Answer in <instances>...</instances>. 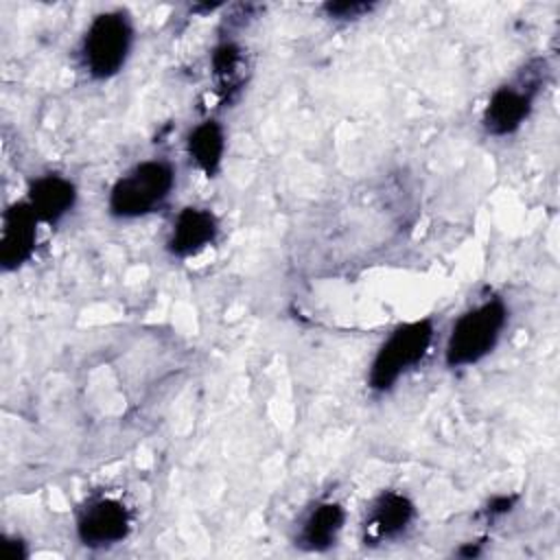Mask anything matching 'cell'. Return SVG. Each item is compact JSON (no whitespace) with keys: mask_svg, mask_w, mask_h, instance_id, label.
<instances>
[{"mask_svg":"<svg viewBox=\"0 0 560 560\" xmlns=\"http://www.w3.org/2000/svg\"><path fill=\"white\" fill-rule=\"evenodd\" d=\"M177 168L164 158H149L125 171L107 192V212L133 221L158 212L173 195Z\"/></svg>","mask_w":560,"mask_h":560,"instance_id":"obj_1","label":"cell"},{"mask_svg":"<svg viewBox=\"0 0 560 560\" xmlns=\"http://www.w3.org/2000/svg\"><path fill=\"white\" fill-rule=\"evenodd\" d=\"M510 319V308L501 295L466 308L451 326L444 343V365L448 370L470 368L483 361L499 346Z\"/></svg>","mask_w":560,"mask_h":560,"instance_id":"obj_2","label":"cell"},{"mask_svg":"<svg viewBox=\"0 0 560 560\" xmlns=\"http://www.w3.org/2000/svg\"><path fill=\"white\" fill-rule=\"evenodd\" d=\"M133 48V24L127 11L107 9L96 13L79 44V61L94 81L114 79L129 61Z\"/></svg>","mask_w":560,"mask_h":560,"instance_id":"obj_3","label":"cell"},{"mask_svg":"<svg viewBox=\"0 0 560 560\" xmlns=\"http://www.w3.org/2000/svg\"><path fill=\"white\" fill-rule=\"evenodd\" d=\"M435 339L431 317L398 324L376 348L368 370V387L374 394H387L396 383L424 361Z\"/></svg>","mask_w":560,"mask_h":560,"instance_id":"obj_4","label":"cell"},{"mask_svg":"<svg viewBox=\"0 0 560 560\" xmlns=\"http://www.w3.org/2000/svg\"><path fill=\"white\" fill-rule=\"evenodd\" d=\"M545 61L532 59L514 74V79L494 88L481 112V127L488 136L505 138L527 122L545 83Z\"/></svg>","mask_w":560,"mask_h":560,"instance_id":"obj_5","label":"cell"},{"mask_svg":"<svg viewBox=\"0 0 560 560\" xmlns=\"http://www.w3.org/2000/svg\"><path fill=\"white\" fill-rule=\"evenodd\" d=\"M133 516L127 503L114 494L88 497L74 516L77 540L94 551L112 549L129 538Z\"/></svg>","mask_w":560,"mask_h":560,"instance_id":"obj_6","label":"cell"},{"mask_svg":"<svg viewBox=\"0 0 560 560\" xmlns=\"http://www.w3.org/2000/svg\"><path fill=\"white\" fill-rule=\"evenodd\" d=\"M418 518L413 499L400 490H381L361 518V542L383 547L405 538Z\"/></svg>","mask_w":560,"mask_h":560,"instance_id":"obj_7","label":"cell"},{"mask_svg":"<svg viewBox=\"0 0 560 560\" xmlns=\"http://www.w3.org/2000/svg\"><path fill=\"white\" fill-rule=\"evenodd\" d=\"M39 219L26 199L13 201L2 212L0 228V267L4 273L22 269L37 249Z\"/></svg>","mask_w":560,"mask_h":560,"instance_id":"obj_8","label":"cell"},{"mask_svg":"<svg viewBox=\"0 0 560 560\" xmlns=\"http://www.w3.org/2000/svg\"><path fill=\"white\" fill-rule=\"evenodd\" d=\"M219 230V219L210 208L184 206L173 219L164 247L173 258L186 260L214 245Z\"/></svg>","mask_w":560,"mask_h":560,"instance_id":"obj_9","label":"cell"},{"mask_svg":"<svg viewBox=\"0 0 560 560\" xmlns=\"http://www.w3.org/2000/svg\"><path fill=\"white\" fill-rule=\"evenodd\" d=\"M346 527V508L335 499L315 501L300 516L293 545L306 553H324L339 542Z\"/></svg>","mask_w":560,"mask_h":560,"instance_id":"obj_10","label":"cell"},{"mask_svg":"<svg viewBox=\"0 0 560 560\" xmlns=\"http://www.w3.org/2000/svg\"><path fill=\"white\" fill-rule=\"evenodd\" d=\"M24 199L28 201L42 225L55 228L74 210L79 190L70 177L50 171L28 182Z\"/></svg>","mask_w":560,"mask_h":560,"instance_id":"obj_11","label":"cell"},{"mask_svg":"<svg viewBox=\"0 0 560 560\" xmlns=\"http://www.w3.org/2000/svg\"><path fill=\"white\" fill-rule=\"evenodd\" d=\"M184 149L197 171H201L208 179L217 177L223 168L225 149H228V138H225L223 125L214 118H206V120L197 122L186 133Z\"/></svg>","mask_w":560,"mask_h":560,"instance_id":"obj_12","label":"cell"},{"mask_svg":"<svg viewBox=\"0 0 560 560\" xmlns=\"http://www.w3.org/2000/svg\"><path fill=\"white\" fill-rule=\"evenodd\" d=\"M245 52L236 42L223 39L212 48L210 70L223 101H230L232 94L241 90V85L245 83Z\"/></svg>","mask_w":560,"mask_h":560,"instance_id":"obj_13","label":"cell"},{"mask_svg":"<svg viewBox=\"0 0 560 560\" xmlns=\"http://www.w3.org/2000/svg\"><path fill=\"white\" fill-rule=\"evenodd\" d=\"M374 7H376L374 2H365V0H337V2H324L322 11L326 18L335 22H354L370 15Z\"/></svg>","mask_w":560,"mask_h":560,"instance_id":"obj_14","label":"cell"},{"mask_svg":"<svg viewBox=\"0 0 560 560\" xmlns=\"http://www.w3.org/2000/svg\"><path fill=\"white\" fill-rule=\"evenodd\" d=\"M518 503V494H494L488 499V503L479 510V514L486 518V523H492L497 518L508 516Z\"/></svg>","mask_w":560,"mask_h":560,"instance_id":"obj_15","label":"cell"},{"mask_svg":"<svg viewBox=\"0 0 560 560\" xmlns=\"http://www.w3.org/2000/svg\"><path fill=\"white\" fill-rule=\"evenodd\" d=\"M2 547H4V558L7 560H24L31 553L28 542L18 534H7L2 538Z\"/></svg>","mask_w":560,"mask_h":560,"instance_id":"obj_16","label":"cell"},{"mask_svg":"<svg viewBox=\"0 0 560 560\" xmlns=\"http://www.w3.org/2000/svg\"><path fill=\"white\" fill-rule=\"evenodd\" d=\"M481 551H483V540H468L455 553L462 558H477L481 556Z\"/></svg>","mask_w":560,"mask_h":560,"instance_id":"obj_17","label":"cell"}]
</instances>
